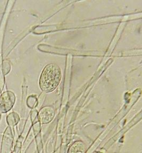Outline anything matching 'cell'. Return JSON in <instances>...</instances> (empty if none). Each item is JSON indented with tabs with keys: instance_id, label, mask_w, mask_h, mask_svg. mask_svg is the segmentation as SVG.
<instances>
[{
	"instance_id": "7a4b0ae2",
	"label": "cell",
	"mask_w": 142,
	"mask_h": 153,
	"mask_svg": "<svg viewBox=\"0 0 142 153\" xmlns=\"http://www.w3.org/2000/svg\"><path fill=\"white\" fill-rule=\"evenodd\" d=\"M54 115V110L52 107L43 108L39 113V117L42 123H47L51 121Z\"/></svg>"
},
{
	"instance_id": "6da1fadb",
	"label": "cell",
	"mask_w": 142,
	"mask_h": 153,
	"mask_svg": "<svg viewBox=\"0 0 142 153\" xmlns=\"http://www.w3.org/2000/svg\"><path fill=\"white\" fill-rule=\"evenodd\" d=\"M61 70L57 65H47L43 71L39 79V86L43 91L54 90L61 79Z\"/></svg>"
}]
</instances>
